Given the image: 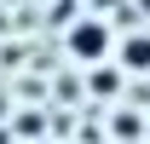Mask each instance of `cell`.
Wrapping results in <instances>:
<instances>
[{
    "label": "cell",
    "mask_w": 150,
    "mask_h": 144,
    "mask_svg": "<svg viewBox=\"0 0 150 144\" xmlns=\"http://www.w3.org/2000/svg\"><path fill=\"white\" fill-rule=\"evenodd\" d=\"M139 133H144L139 115H115V138H139Z\"/></svg>",
    "instance_id": "3"
},
{
    "label": "cell",
    "mask_w": 150,
    "mask_h": 144,
    "mask_svg": "<svg viewBox=\"0 0 150 144\" xmlns=\"http://www.w3.org/2000/svg\"><path fill=\"white\" fill-rule=\"evenodd\" d=\"M93 92L110 98V92H115V69H93Z\"/></svg>",
    "instance_id": "4"
},
{
    "label": "cell",
    "mask_w": 150,
    "mask_h": 144,
    "mask_svg": "<svg viewBox=\"0 0 150 144\" xmlns=\"http://www.w3.org/2000/svg\"><path fill=\"white\" fill-rule=\"evenodd\" d=\"M104 52H110V29H104L98 18H81V23L69 29V58H81V64H98Z\"/></svg>",
    "instance_id": "1"
},
{
    "label": "cell",
    "mask_w": 150,
    "mask_h": 144,
    "mask_svg": "<svg viewBox=\"0 0 150 144\" xmlns=\"http://www.w3.org/2000/svg\"><path fill=\"white\" fill-rule=\"evenodd\" d=\"M121 64L127 69H150V35H127L121 40Z\"/></svg>",
    "instance_id": "2"
}]
</instances>
